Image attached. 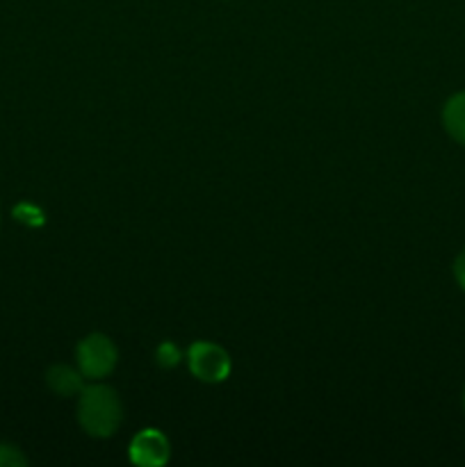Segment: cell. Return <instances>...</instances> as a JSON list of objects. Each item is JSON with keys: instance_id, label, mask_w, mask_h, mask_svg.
<instances>
[{"instance_id": "1", "label": "cell", "mask_w": 465, "mask_h": 467, "mask_svg": "<svg viewBox=\"0 0 465 467\" xmlns=\"http://www.w3.org/2000/svg\"><path fill=\"white\" fill-rule=\"evenodd\" d=\"M78 422L91 438H109L123 422V404L117 390L96 381L78 395Z\"/></svg>"}, {"instance_id": "2", "label": "cell", "mask_w": 465, "mask_h": 467, "mask_svg": "<svg viewBox=\"0 0 465 467\" xmlns=\"http://www.w3.org/2000/svg\"><path fill=\"white\" fill-rule=\"evenodd\" d=\"M117 360V347L103 333H91V336L82 337L76 347L78 369H80L87 381H103L105 377L114 372Z\"/></svg>"}, {"instance_id": "3", "label": "cell", "mask_w": 465, "mask_h": 467, "mask_svg": "<svg viewBox=\"0 0 465 467\" xmlns=\"http://www.w3.org/2000/svg\"><path fill=\"white\" fill-rule=\"evenodd\" d=\"M187 365L191 377L203 383H223L231 377V356L214 342H194L187 349Z\"/></svg>"}, {"instance_id": "4", "label": "cell", "mask_w": 465, "mask_h": 467, "mask_svg": "<svg viewBox=\"0 0 465 467\" xmlns=\"http://www.w3.org/2000/svg\"><path fill=\"white\" fill-rule=\"evenodd\" d=\"M128 456L130 463L140 467H162L169 463L171 445L160 429H144L130 441Z\"/></svg>"}, {"instance_id": "5", "label": "cell", "mask_w": 465, "mask_h": 467, "mask_svg": "<svg viewBox=\"0 0 465 467\" xmlns=\"http://www.w3.org/2000/svg\"><path fill=\"white\" fill-rule=\"evenodd\" d=\"M87 379L82 377V372L71 365H53V368L46 372V383H48L50 390L57 397H76L80 395L82 388H85Z\"/></svg>"}, {"instance_id": "6", "label": "cell", "mask_w": 465, "mask_h": 467, "mask_svg": "<svg viewBox=\"0 0 465 467\" xmlns=\"http://www.w3.org/2000/svg\"><path fill=\"white\" fill-rule=\"evenodd\" d=\"M442 126L456 144L465 146V91L447 99L442 108Z\"/></svg>"}, {"instance_id": "7", "label": "cell", "mask_w": 465, "mask_h": 467, "mask_svg": "<svg viewBox=\"0 0 465 467\" xmlns=\"http://www.w3.org/2000/svg\"><path fill=\"white\" fill-rule=\"evenodd\" d=\"M155 360H158L160 368L171 369V368H176L178 363H181L182 354H181V349H178V347L173 345L171 340H167V342H162V345L158 347V351H155Z\"/></svg>"}, {"instance_id": "8", "label": "cell", "mask_w": 465, "mask_h": 467, "mask_svg": "<svg viewBox=\"0 0 465 467\" xmlns=\"http://www.w3.org/2000/svg\"><path fill=\"white\" fill-rule=\"evenodd\" d=\"M27 465V459L23 456V451L16 445H7L3 442L0 445V467H23Z\"/></svg>"}, {"instance_id": "9", "label": "cell", "mask_w": 465, "mask_h": 467, "mask_svg": "<svg viewBox=\"0 0 465 467\" xmlns=\"http://www.w3.org/2000/svg\"><path fill=\"white\" fill-rule=\"evenodd\" d=\"M451 272H454V278H456V283H459L460 290L465 292V249L460 251L459 255H456L454 267H451Z\"/></svg>"}, {"instance_id": "10", "label": "cell", "mask_w": 465, "mask_h": 467, "mask_svg": "<svg viewBox=\"0 0 465 467\" xmlns=\"http://www.w3.org/2000/svg\"><path fill=\"white\" fill-rule=\"evenodd\" d=\"M463 409H465V390H463Z\"/></svg>"}]
</instances>
